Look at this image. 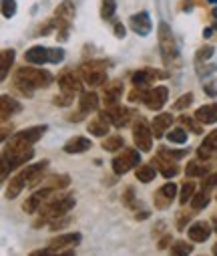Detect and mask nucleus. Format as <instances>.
Segmentation results:
<instances>
[{"label": "nucleus", "mask_w": 217, "mask_h": 256, "mask_svg": "<svg viewBox=\"0 0 217 256\" xmlns=\"http://www.w3.org/2000/svg\"><path fill=\"white\" fill-rule=\"evenodd\" d=\"M52 83V75L46 69H30V67H22L14 73V85L24 93V95H32L34 89H46Z\"/></svg>", "instance_id": "f257e3e1"}, {"label": "nucleus", "mask_w": 217, "mask_h": 256, "mask_svg": "<svg viewBox=\"0 0 217 256\" xmlns=\"http://www.w3.org/2000/svg\"><path fill=\"white\" fill-rule=\"evenodd\" d=\"M48 168V162H38V164H32V166H26L24 170H20L10 182H8V188H6V198L8 200H14L20 192L24 190V186H36L44 174V170Z\"/></svg>", "instance_id": "f03ea898"}, {"label": "nucleus", "mask_w": 217, "mask_h": 256, "mask_svg": "<svg viewBox=\"0 0 217 256\" xmlns=\"http://www.w3.org/2000/svg\"><path fill=\"white\" fill-rule=\"evenodd\" d=\"M72 208H75V196H60L58 190L54 194L40 206V220L34 222V226H40V224H46L48 220H54V218H60L64 214H68Z\"/></svg>", "instance_id": "7ed1b4c3"}, {"label": "nucleus", "mask_w": 217, "mask_h": 256, "mask_svg": "<svg viewBox=\"0 0 217 256\" xmlns=\"http://www.w3.org/2000/svg\"><path fill=\"white\" fill-rule=\"evenodd\" d=\"M159 50L167 67H179V46L167 22H159Z\"/></svg>", "instance_id": "20e7f679"}, {"label": "nucleus", "mask_w": 217, "mask_h": 256, "mask_svg": "<svg viewBox=\"0 0 217 256\" xmlns=\"http://www.w3.org/2000/svg\"><path fill=\"white\" fill-rule=\"evenodd\" d=\"M48 127L46 125H32V127H26V130L14 134L10 138V142L6 144L4 152H18V150H28L32 148L44 134H46Z\"/></svg>", "instance_id": "39448f33"}, {"label": "nucleus", "mask_w": 217, "mask_h": 256, "mask_svg": "<svg viewBox=\"0 0 217 256\" xmlns=\"http://www.w3.org/2000/svg\"><path fill=\"white\" fill-rule=\"evenodd\" d=\"M107 67L109 62L103 58H95V60H87L79 67V75L83 77L85 85L89 87H101L107 83Z\"/></svg>", "instance_id": "423d86ee"}, {"label": "nucleus", "mask_w": 217, "mask_h": 256, "mask_svg": "<svg viewBox=\"0 0 217 256\" xmlns=\"http://www.w3.org/2000/svg\"><path fill=\"white\" fill-rule=\"evenodd\" d=\"M75 14H77V10H75V4L70 2V0H64V2H60L58 6H56V10H54V20H56V26H58V40L60 42H64L66 38H68V30H70V22L75 20Z\"/></svg>", "instance_id": "0eeeda50"}, {"label": "nucleus", "mask_w": 217, "mask_h": 256, "mask_svg": "<svg viewBox=\"0 0 217 256\" xmlns=\"http://www.w3.org/2000/svg\"><path fill=\"white\" fill-rule=\"evenodd\" d=\"M139 148L137 150H133V148H123L121 150V154L113 160V172L117 174V176H123V174H127V172H131L133 168H137L139 164H141V156H139Z\"/></svg>", "instance_id": "6e6552de"}, {"label": "nucleus", "mask_w": 217, "mask_h": 256, "mask_svg": "<svg viewBox=\"0 0 217 256\" xmlns=\"http://www.w3.org/2000/svg\"><path fill=\"white\" fill-rule=\"evenodd\" d=\"M153 130H149V125L145 119L137 117L135 123H133V142L135 146L141 150V152H151V146H153Z\"/></svg>", "instance_id": "1a4fd4ad"}, {"label": "nucleus", "mask_w": 217, "mask_h": 256, "mask_svg": "<svg viewBox=\"0 0 217 256\" xmlns=\"http://www.w3.org/2000/svg\"><path fill=\"white\" fill-rule=\"evenodd\" d=\"M54 188H50V186H44L42 190H38V192H34V194L30 196V198H26L24 200V204H22V210L26 212V214H36L38 210H40V206L54 194Z\"/></svg>", "instance_id": "9d476101"}, {"label": "nucleus", "mask_w": 217, "mask_h": 256, "mask_svg": "<svg viewBox=\"0 0 217 256\" xmlns=\"http://www.w3.org/2000/svg\"><path fill=\"white\" fill-rule=\"evenodd\" d=\"M167 97H169L167 87L159 85V87H153L149 91H145V99L143 101H145V105H147L151 111H161L165 107V103H167Z\"/></svg>", "instance_id": "9b49d317"}, {"label": "nucleus", "mask_w": 217, "mask_h": 256, "mask_svg": "<svg viewBox=\"0 0 217 256\" xmlns=\"http://www.w3.org/2000/svg\"><path fill=\"white\" fill-rule=\"evenodd\" d=\"M83 83H85L83 77H81L79 73H72V71L60 75V79H58V87H60V91L66 93V95H70V97H75L77 93L83 91Z\"/></svg>", "instance_id": "f8f14e48"}, {"label": "nucleus", "mask_w": 217, "mask_h": 256, "mask_svg": "<svg viewBox=\"0 0 217 256\" xmlns=\"http://www.w3.org/2000/svg\"><path fill=\"white\" fill-rule=\"evenodd\" d=\"M165 77V73H161V71H157V69H151V67H145V69H139V71H135L133 75H131V83L135 85V87H147V85H151V83H155L157 79H163Z\"/></svg>", "instance_id": "ddd939ff"}, {"label": "nucleus", "mask_w": 217, "mask_h": 256, "mask_svg": "<svg viewBox=\"0 0 217 256\" xmlns=\"http://www.w3.org/2000/svg\"><path fill=\"white\" fill-rule=\"evenodd\" d=\"M79 242H81V234L79 232H64V234H58V236L50 238L48 240V248L52 252H58V250H64V248H75Z\"/></svg>", "instance_id": "4468645a"}, {"label": "nucleus", "mask_w": 217, "mask_h": 256, "mask_svg": "<svg viewBox=\"0 0 217 256\" xmlns=\"http://www.w3.org/2000/svg\"><path fill=\"white\" fill-rule=\"evenodd\" d=\"M129 24H131V30H133L135 34H139V36H147V34L151 32V28H153L151 16L145 12V10L133 14V16L129 18Z\"/></svg>", "instance_id": "2eb2a0df"}, {"label": "nucleus", "mask_w": 217, "mask_h": 256, "mask_svg": "<svg viewBox=\"0 0 217 256\" xmlns=\"http://www.w3.org/2000/svg\"><path fill=\"white\" fill-rule=\"evenodd\" d=\"M24 58L30 65H44V62H50V48L42 44H34L24 52Z\"/></svg>", "instance_id": "dca6fc26"}, {"label": "nucleus", "mask_w": 217, "mask_h": 256, "mask_svg": "<svg viewBox=\"0 0 217 256\" xmlns=\"http://www.w3.org/2000/svg\"><path fill=\"white\" fill-rule=\"evenodd\" d=\"M175 196H177V186L173 182H167L163 188L157 190V194H155V206L163 210V208H167L173 202Z\"/></svg>", "instance_id": "f3484780"}, {"label": "nucleus", "mask_w": 217, "mask_h": 256, "mask_svg": "<svg viewBox=\"0 0 217 256\" xmlns=\"http://www.w3.org/2000/svg\"><path fill=\"white\" fill-rule=\"evenodd\" d=\"M151 164L157 166V170H159L167 180H171V178H175V176L179 174V166H177V162L167 160V158H163L161 154H157V156L151 160Z\"/></svg>", "instance_id": "a211bd4d"}, {"label": "nucleus", "mask_w": 217, "mask_h": 256, "mask_svg": "<svg viewBox=\"0 0 217 256\" xmlns=\"http://www.w3.org/2000/svg\"><path fill=\"white\" fill-rule=\"evenodd\" d=\"M91 140L89 138H83V136H77V138H70L66 144H64V154H70V156H75V154H85L91 150Z\"/></svg>", "instance_id": "6ab92c4d"}, {"label": "nucleus", "mask_w": 217, "mask_h": 256, "mask_svg": "<svg viewBox=\"0 0 217 256\" xmlns=\"http://www.w3.org/2000/svg\"><path fill=\"white\" fill-rule=\"evenodd\" d=\"M20 111H22V105L16 99H12L10 95H2V99H0V117H2V121H8V117Z\"/></svg>", "instance_id": "aec40b11"}, {"label": "nucleus", "mask_w": 217, "mask_h": 256, "mask_svg": "<svg viewBox=\"0 0 217 256\" xmlns=\"http://www.w3.org/2000/svg\"><path fill=\"white\" fill-rule=\"evenodd\" d=\"M211 232H213V228H211L207 222H203V220L191 224L189 230H187V234H189V238H191L193 242H205V240L211 236Z\"/></svg>", "instance_id": "412c9836"}, {"label": "nucleus", "mask_w": 217, "mask_h": 256, "mask_svg": "<svg viewBox=\"0 0 217 256\" xmlns=\"http://www.w3.org/2000/svg\"><path fill=\"white\" fill-rule=\"evenodd\" d=\"M109 130H111V121H109V117L103 115V113H99V117H95V119L89 123V134H93V136H97V138H105V136L109 134Z\"/></svg>", "instance_id": "4be33fe9"}, {"label": "nucleus", "mask_w": 217, "mask_h": 256, "mask_svg": "<svg viewBox=\"0 0 217 256\" xmlns=\"http://www.w3.org/2000/svg\"><path fill=\"white\" fill-rule=\"evenodd\" d=\"M171 123H173V115L171 113H159L155 119H153V136L159 140V138H163V134L171 127Z\"/></svg>", "instance_id": "5701e85b"}, {"label": "nucleus", "mask_w": 217, "mask_h": 256, "mask_svg": "<svg viewBox=\"0 0 217 256\" xmlns=\"http://www.w3.org/2000/svg\"><path fill=\"white\" fill-rule=\"evenodd\" d=\"M195 117L197 121H201L203 125H211V123H217V103H209V105H203L195 111Z\"/></svg>", "instance_id": "b1692460"}, {"label": "nucleus", "mask_w": 217, "mask_h": 256, "mask_svg": "<svg viewBox=\"0 0 217 256\" xmlns=\"http://www.w3.org/2000/svg\"><path fill=\"white\" fill-rule=\"evenodd\" d=\"M121 93H123V85H121V81H115L113 85H107L105 95H103V103H105L107 107H111V105H119Z\"/></svg>", "instance_id": "393cba45"}, {"label": "nucleus", "mask_w": 217, "mask_h": 256, "mask_svg": "<svg viewBox=\"0 0 217 256\" xmlns=\"http://www.w3.org/2000/svg\"><path fill=\"white\" fill-rule=\"evenodd\" d=\"M79 107H81V111H83V113L97 111V109H99V95H97V93H93V91H85V93H81Z\"/></svg>", "instance_id": "a878e982"}, {"label": "nucleus", "mask_w": 217, "mask_h": 256, "mask_svg": "<svg viewBox=\"0 0 217 256\" xmlns=\"http://www.w3.org/2000/svg\"><path fill=\"white\" fill-rule=\"evenodd\" d=\"M135 176H137V180H139L141 184H149V182L155 180L157 170L153 168V164H139L137 170H135Z\"/></svg>", "instance_id": "bb28decb"}, {"label": "nucleus", "mask_w": 217, "mask_h": 256, "mask_svg": "<svg viewBox=\"0 0 217 256\" xmlns=\"http://www.w3.org/2000/svg\"><path fill=\"white\" fill-rule=\"evenodd\" d=\"M12 62H14V50L12 48H4L2 52H0V79H6L10 67H12Z\"/></svg>", "instance_id": "cd10ccee"}, {"label": "nucleus", "mask_w": 217, "mask_h": 256, "mask_svg": "<svg viewBox=\"0 0 217 256\" xmlns=\"http://www.w3.org/2000/svg\"><path fill=\"white\" fill-rule=\"evenodd\" d=\"M207 204H209V192H207V190H201L199 194H195V196L191 198V208H193L195 212L207 208Z\"/></svg>", "instance_id": "c85d7f7f"}, {"label": "nucleus", "mask_w": 217, "mask_h": 256, "mask_svg": "<svg viewBox=\"0 0 217 256\" xmlns=\"http://www.w3.org/2000/svg\"><path fill=\"white\" fill-rule=\"evenodd\" d=\"M125 148V142L121 136H109L107 140H103V150L107 152H119Z\"/></svg>", "instance_id": "c756f323"}, {"label": "nucleus", "mask_w": 217, "mask_h": 256, "mask_svg": "<svg viewBox=\"0 0 217 256\" xmlns=\"http://www.w3.org/2000/svg\"><path fill=\"white\" fill-rule=\"evenodd\" d=\"M185 174L189 178H203V176H207V166H201L199 162H189L185 168Z\"/></svg>", "instance_id": "7c9ffc66"}, {"label": "nucleus", "mask_w": 217, "mask_h": 256, "mask_svg": "<svg viewBox=\"0 0 217 256\" xmlns=\"http://www.w3.org/2000/svg\"><path fill=\"white\" fill-rule=\"evenodd\" d=\"M195 196V184L193 182H185L183 186H181V194H179V204H187V202H191V198Z\"/></svg>", "instance_id": "2f4dec72"}, {"label": "nucleus", "mask_w": 217, "mask_h": 256, "mask_svg": "<svg viewBox=\"0 0 217 256\" xmlns=\"http://www.w3.org/2000/svg\"><path fill=\"white\" fill-rule=\"evenodd\" d=\"M179 121H181V125L183 127H187V130H191L193 134H201V121H197V117L193 115V117H189V115H181L179 117Z\"/></svg>", "instance_id": "473e14b6"}, {"label": "nucleus", "mask_w": 217, "mask_h": 256, "mask_svg": "<svg viewBox=\"0 0 217 256\" xmlns=\"http://www.w3.org/2000/svg\"><path fill=\"white\" fill-rule=\"evenodd\" d=\"M115 10H117V2L115 0H103L101 4V18L103 20H109L115 16Z\"/></svg>", "instance_id": "72a5a7b5"}, {"label": "nucleus", "mask_w": 217, "mask_h": 256, "mask_svg": "<svg viewBox=\"0 0 217 256\" xmlns=\"http://www.w3.org/2000/svg\"><path fill=\"white\" fill-rule=\"evenodd\" d=\"M48 186L50 188H54V190H62V188H66L68 184H70V178L66 176V174H60V176H52V178H48Z\"/></svg>", "instance_id": "f704fd0d"}, {"label": "nucleus", "mask_w": 217, "mask_h": 256, "mask_svg": "<svg viewBox=\"0 0 217 256\" xmlns=\"http://www.w3.org/2000/svg\"><path fill=\"white\" fill-rule=\"evenodd\" d=\"M193 250V246L191 244H187L185 240H177L173 246H171V254H175V256H183V254H189Z\"/></svg>", "instance_id": "c9c22d12"}, {"label": "nucleus", "mask_w": 217, "mask_h": 256, "mask_svg": "<svg viewBox=\"0 0 217 256\" xmlns=\"http://www.w3.org/2000/svg\"><path fill=\"white\" fill-rule=\"evenodd\" d=\"M167 140L171 144H187V134H185V130L177 127V130H171V134H167Z\"/></svg>", "instance_id": "e433bc0d"}, {"label": "nucleus", "mask_w": 217, "mask_h": 256, "mask_svg": "<svg viewBox=\"0 0 217 256\" xmlns=\"http://www.w3.org/2000/svg\"><path fill=\"white\" fill-rule=\"evenodd\" d=\"M205 150H209L211 154L217 150V130H213V132H209L205 138H203V144H201Z\"/></svg>", "instance_id": "4c0bfd02"}, {"label": "nucleus", "mask_w": 217, "mask_h": 256, "mask_svg": "<svg viewBox=\"0 0 217 256\" xmlns=\"http://www.w3.org/2000/svg\"><path fill=\"white\" fill-rule=\"evenodd\" d=\"M16 14V0H2V16L12 18Z\"/></svg>", "instance_id": "58836bf2"}, {"label": "nucleus", "mask_w": 217, "mask_h": 256, "mask_svg": "<svg viewBox=\"0 0 217 256\" xmlns=\"http://www.w3.org/2000/svg\"><path fill=\"white\" fill-rule=\"evenodd\" d=\"M213 50H215V48H213L211 44H205V46H201V48L197 50V54H195V58H197V62H201V60L205 62L207 58H211V56H213Z\"/></svg>", "instance_id": "ea45409f"}, {"label": "nucleus", "mask_w": 217, "mask_h": 256, "mask_svg": "<svg viewBox=\"0 0 217 256\" xmlns=\"http://www.w3.org/2000/svg\"><path fill=\"white\" fill-rule=\"evenodd\" d=\"M159 154H161L163 158H167V160H173V162H177V160H181V158L185 156V152H171V150H167V148H159Z\"/></svg>", "instance_id": "a19ab883"}, {"label": "nucleus", "mask_w": 217, "mask_h": 256, "mask_svg": "<svg viewBox=\"0 0 217 256\" xmlns=\"http://www.w3.org/2000/svg\"><path fill=\"white\" fill-rule=\"evenodd\" d=\"M191 101H193V93H187V95H183V97H179V101L173 105V109H177V111H181V109H185V107H189L191 105Z\"/></svg>", "instance_id": "79ce46f5"}, {"label": "nucleus", "mask_w": 217, "mask_h": 256, "mask_svg": "<svg viewBox=\"0 0 217 256\" xmlns=\"http://www.w3.org/2000/svg\"><path fill=\"white\" fill-rule=\"evenodd\" d=\"M64 60V50L62 48H50V62L52 65H58V62Z\"/></svg>", "instance_id": "37998d69"}, {"label": "nucleus", "mask_w": 217, "mask_h": 256, "mask_svg": "<svg viewBox=\"0 0 217 256\" xmlns=\"http://www.w3.org/2000/svg\"><path fill=\"white\" fill-rule=\"evenodd\" d=\"M213 188H217V174H211V176H207V178L203 180V188H201V190H207V192H211Z\"/></svg>", "instance_id": "c03bdc74"}, {"label": "nucleus", "mask_w": 217, "mask_h": 256, "mask_svg": "<svg viewBox=\"0 0 217 256\" xmlns=\"http://www.w3.org/2000/svg\"><path fill=\"white\" fill-rule=\"evenodd\" d=\"M191 216H193L191 212H179V216H177V228H179V230H183V228H185V224L191 220Z\"/></svg>", "instance_id": "a18cd8bd"}, {"label": "nucleus", "mask_w": 217, "mask_h": 256, "mask_svg": "<svg viewBox=\"0 0 217 256\" xmlns=\"http://www.w3.org/2000/svg\"><path fill=\"white\" fill-rule=\"evenodd\" d=\"M70 95H66V93H62V95H56L54 99H52V103L54 105H60V107H66V105H70Z\"/></svg>", "instance_id": "49530a36"}, {"label": "nucleus", "mask_w": 217, "mask_h": 256, "mask_svg": "<svg viewBox=\"0 0 217 256\" xmlns=\"http://www.w3.org/2000/svg\"><path fill=\"white\" fill-rule=\"evenodd\" d=\"M203 91H205L209 97H217V83H215V81H211V83L203 85Z\"/></svg>", "instance_id": "de8ad7c7"}, {"label": "nucleus", "mask_w": 217, "mask_h": 256, "mask_svg": "<svg viewBox=\"0 0 217 256\" xmlns=\"http://www.w3.org/2000/svg\"><path fill=\"white\" fill-rule=\"evenodd\" d=\"M123 204L129 206V208L133 206V188H127V190H125V194H123Z\"/></svg>", "instance_id": "09e8293b"}, {"label": "nucleus", "mask_w": 217, "mask_h": 256, "mask_svg": "<svg viewBox=\"0 0 217 256\" xmlns=\"http://www.w3.org/2000/svg\"><path fill=\"white\" fill-rule=\"evenodd\" d=\"M197 158H199V160H209V158H211V152L205 150L203 146H199V148H197Z\"/></svg>", "instance_id": "8fccbe9b"}, {"label": "nucleus", "mask_w": 217, "mask_h": 256, "mask_svg": "<svg viewBox=\"0 0 217 256\" xmlns=\"http://www.w3.org/2000/svg\"><path fill=\"white\" fill-rule=\"evenodd\" d=\"M115 36H117V38H123V36H125V26H123V22H115Z\"/></svg>", "instance_id": "3c124183"}, {"label": "nucleus", "mask_w": 217, "mask_h": 256, "mask_svg": "<svg viewBox=\"0 0 217 256\" xmlns=\"http://www.w3.org/2000/svg\"><path fill=\"white\" fill-rule=\"evenodd\" d=\"M215 71H217V65H207V67L199 69V75H211V73H215Z\"/></svg>", "instance_id": "603ef678"}, {"label": "nucleus", "mask_w": 217, "mask_h": 256, "mask_svg": "<svg viewBox=\"0 0 217 256\" xmlns=\"http://www.w3.org/2000/svg\"><path fill=\"white\" fill-rule=\"evenodd\" d=\"M169 244H171V234H167V236H163V238L159 240V250H165Z\"/></svg>", "instance_id": "864d4df0"}, {"label": "nucleus", "mask_w": 217, "mask_h": 256, "mask_svg": "<svg viewBox=\"0 0 217 256\" xmlns=\"http://www.w3.org/2000/svg\"><path fill=\"white\" fill-rule=\"evenodd\" d=\"M46 254H52V250H50V248H42V250H34V252H30V256H46Z\"/></svg>", "instance_id": "5fc2aeb1"}, {"label": "nucleus", "mask_w": 217, "mask_h": 256, "mask_svg": "<svg viewBox=\"0 0 217 256\" xmlns=\"http://www.w3.org/2000/svg\"><path fill=\"white\" fill-rule=\"evenodd\" d=\"M8 132H12V125H10V127H8V125H4V127H2V134H0V140L4 142V140L8 138Z\"/></svg>", "instance_id": "6e6d98bb"}, {"label": "nucleus", "mask_w": 217, "mask_h": 256, "mask_svg": "<svg viewBox=\"0 0 217 256\" xmlns=\"http://www.w3.org/2000/svg\"><path fill=\"white\" fill-rule=\"evenodd\" d=\"M211 224H213V232H217V216L211 220Z\"/></svg>", "instance_id": "4d7b16f0"}, {"label": "nucleus", "mask_w": 217, "mask_h": 256, "mask_svg": "<svg viewBox=\"0 0 217 256\" xmlns=\"http://www.w3.org/2000/svg\"><path fill=\"white\" fill-rule=\"evenodd\" d=\"M213 254H217V242H215V246H213Z\"/></svg>", "instance_id": "13d9d810"}, {"label": "nucleus", "mask_w": 217, "mask_h": 256, "mask_svg": "<svg viewBox=\"0 0 217 256\" xmlns=\"http://www.w3.org/2000/svg\"><path fill=\"white\" fill-rule=\"evenodd\" d=\"M213 28H215V30H217V20H215V22H213Z\"/></svg>", "instance_id": "bf43d9fd"}]
</instances>
